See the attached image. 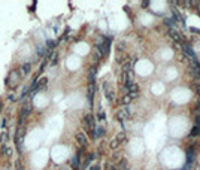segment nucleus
Instances as JSON below:
<instances>
[{
  "instance_id": "obj_13",
  "label": "nucleus",
  "mask_w": 200,
  "mask_h": 170,
  "mask_svg": "<svg viewBox=\"0 0 200 170\" xmlns=\"http://www.w3.org/2000/svg\"><path fill=\"white\" fill-rule=\"evenodd\" d=\"M115 139L118 140V143H121V142H124V140H126V133H124V132H121V133H118Z\"/></svg>"
},
{
  "instance_id": "obj_16",
  "label": "nucleus",
  "mask_w": 200,
  "mask_h": 170,
  "mask_svg": "<svg viewBox=\"0 0 200 170\" xmlns=\"http://www.w3.org/2000/svg\"><path fill=\"white\" fill-rule=\"evenodd\" d=\"M164 22H166L167 25H175V22H176V21H175L173 18H166V20H164Z\"/></svg>"
},
{
  "instance_id": "obj_17",
  "label": "nucleus",
  "mask_w": 200,
  "mask_h": 170,
  "mask_svg": "<svg viewBox=\"0 0 200 170\" xmlns=\"http://www.w3.org/2000/svg\"><path fill=\"white\" fill-rule=\"evenodd\" d=\"M97 118H99L100 121H103V120L106 118V116H105V112H102V111H100V112L97 113Z\"/></svg>"
},
{
  "instance_id": "obj_24",
  "label": "nucleus",
  "mask_w": 200,
  "mask_h": 170,
  "mask_svg": "<svg viewBox=\"0 0 200 170\" xmlns=\"http://www.w3.org/2000/svg\"><path fill=\"white\" fill-rule=\"evenodd\" d=\"M196 111H197V113H200V101L196 103Z\"/></svg>"
},
{
  "instance_id": "obj_28",
  "label": "nucleus",
  "mask_w": 200,
  "mask_h": 170,
  "mask_svg": "<svg viewBox=\"0 0 200 170\" xmlns=\"http://www.w3.org/2000/svg\"><path fill=\"white\" fill-rule=\"evenodd\" d=\"M0 111H2V104H0Z\"/></svg>"
},
{
  "instance_id": "obj_29",
  "label": "nucleus",
  "mask_w": 200,
  "mask_h": 170,
  "mask_svg": "<svg viewBox=\"0 0 200 170\" xmlns=\"http://www.w3.org/2000/svg\"><path fill=\"white\" fill-rule=\"evenodd\" d=\"M127 170H129V169H127Z\"/></svg>"
},
{
  "instance_id": "obj_22",
  "label": "nucleus",
  "mask_w": 200,
  "mask_h": 170,
  "mask_svg": "<svg viewBox=\"0 0 200 170\" xmlns=\"http://www.w3.org/2000/svg\"><path fill=\"white\" fill-rule=\"evenodd\" d=\"M8 152H9L8 146H2V154H8Z\"/></svg>"
},
{
  "instance_id": "obj_25",
  "label": "nucleus",
  "mask_w": 200,
  "mask_h": 170,
  "mask_svg": "<svg viewBox=\"0 0 200 170\" xmlns=\"http://www.w3.org/2000/svg\"><path fill=\"white\" fill-rule=\"evenodd\" d=\"M90 170H100V167H99V166H93Z\"/></svg>"
},
{
  "instance_id": "obj_19",
  "label": "nucleus",
  "mask_w": 200,
  "mask_h": 170,
  "mask_svg": "<svg viewBox=\"0 0 200 170\" xmlns=\"http://www.w3.org/2000/svg\"><path fill=\"white\" fill-rule=\"evenodd\" d=\"M55 45H57V42H55V41H49V42H48V48H54Z\"/></svg>"
},
{
  "instance_id": "obj_12",
  "label": "nucleus",
  "mask_w": 200,
  "mask_h": 170,
  "mask_svg": "<svg viewBox=\"0 0 200 170\" xmlns=\"http://www.w3.org/2000/svg\"><path fill=\"white\" fill-rule=\"evenodd\" d=\"M190 134H191V136H199V134H200V127L194 124V127H193V130H191Z\"/></svg>"
},
{
  "instance_id": "obj_3",
  "label": "nucleus",
  "mask_w": 200,
  "mask_h": 170,
  "mask_svg": "<svg viewBox=\"0 0 200 170\" xmlns=\"http://www.w3.org/2000/svg\"><path fill=\"white\" fill-rule=\"evenodd\" d=\"M169 36H170L176 43H182V37H181V34H179L176 30H175V29H170V30H169Z\"/></svg>"
},
{
  "instance_id": "obj_26",
  "label": "nucleus",
  "mask_w": 200,
  "mask_h": 170,
  "mask_svg": "<svg viewBox=\"0 0 200 170\" xmlns=\"http://www.w3.org/2000/svg\"><path fill=\"white\" fill-rule=\"evenodd\" d=\"M197 94H199V96H200V85H199V87H197Z\"/></svg>"
},
{
  "instance_id": "obj_18",
  "label": "nucleus",
  "mask_w": 200,
  "mask_h": 170,
  "mask_svg": "<svg viewBox=\"0 0 200 170\" xmlns=\"http://www.w3.org/2000/svg\"><path fill=\"white\" fill-rule=\"evenodd\" d=\"M15 167H17V170H24V167H22V164H21V161L18 160V161H15Z\"/></svg>"
},
{
  "instance_id": "obj_23",
  "label": "nucleus",
  "mask_w": 200,
  "mask_h": 170,
  "mask_svg": "<svg viewBox=\"0 0 200 170\" xmlns=\"http://www.w3.org/2000/svg\"><path fill=\"white\" fill-rule=\"evenodd\" d=\"M196 125H199V127H200V115H197V116H196Z\"/></svg>"
},
{
  "instance_id": "obj_10",
  "label": "nucleus",
  "mask_w": 200,
  "mask_h": 170,
  "mask_svg": "<svg viewBox=\"0 0 200 170\" xmlns=\"http://www.w3.org/2000/svg\"><path fill=\"white\" fill-rule=\"evenodd\" d=\"M46 84H48V78H41V79H37V87H36V90L43 88Z\"/></svg>"
},
{
  "instance_id": "obj_15",
  "label": "nucleus",
  "mask_w": 200,
  "mask_h": 170,
  "mask_svg": "<svg viewBox=\"0 0 200 170\" xmlns=\"http://www.w3.org/2000/svg\"><path fill=\"white\" fill-rule=\"evenodd\" d=\"M109 146H110V149H117V148L120 146V143H118V140H117V139H114V140L110 142V145H109Z\"/></svg>"
},
{
  "instance_id": "obj_9",
  "label": "nucleus",
  "mask_w": 200,
  "mask_h": 170,
  "mask_svg": "<svg viewBox=\"0 0 200 170\" xmlns=\"http://www.w3.org/2000/svg\"><path fill=\"white\" fill-rule=\"evenodd\" d=\"M127 166H129V161H127L126 158H121L115 167H117L118 170H127Z\"/></svg>"
},
{
  "instance_id": "obj_14",
  "label": "nucleus",
  "mask_w": 200,
  "mask_h": 170,
  "mask_svg": "<svg viewBox=\"0 0 200 170\" xmlns=\"http://www.w3.org/2000/svg\"><path fill=\"white\" fill-rule=\"evenodd\" d=\"M93 158H94V155L93 154H90V155H87V160L84 161V167H87V166H88L91 161H93Z\"/></svg>"
},
{
  "instance_id": "obj_2",
  "label": "nucleus",
  "mask_w": 200,
  "mask_h": 170,
  "mask_svg": "<svg viewBox=\"0 0 200 170\" xmlns=\"http://www.w3.org/2000/svg\"><path fill=\"white\" fill-rule=\"evenodd\" d=\"M30 112H31V106H30L29 103H26V104H24V108L21 109V115H20V125L22 124V120H26L27 116L30 115Z\"/></svg>"
},
{
  "instance_id": "obj_20",
  "label": "nucleus",
  "mask_w": 200,
  "mask_h": 170,
  "mask_svg": "<svg viewBox=\"0 0 200 170\" xmlns=\"http://www.w3.org/2000/svg\"><path fill=\"white\" fill-rule=\"evenodd\" d=\"M129 101H130V97H129V96H126V97L122 99V103H124V104H127Z\"/></svg>"
},
{
  "instance_id": "obj_8",
  "label": "nucleus",
  "mask_w": 200,
  "mask_h": 170,
  "mask_svg": "<svg viewBox=\"0 0 200 170\" xmlns=\"http://www.w3.org/2000/svg\"><path fill=\"white\" fill-rule=\"evenodd\" d=\"M81 160H79V155H73V158L70 160V166H72V169H75V170H79V167H81Z\"/></svg>"
},
{
  "instance_id": "obj_27",
  "label": "nucleus",
  "mask_w": 200,
  "mask_h": 170,
  "mask_svg": "<svg viewBox=\"0 0 200 170\" xmlns=\"http://www.w3.org/2000/svg\"><path fill=\"white\" fill-rule=\"evenodd\" d=\"M110 170H118V169H117V167H115V166H114V167H112V169H110Z\"/></svg>"
},
{
  "instance_id": "obj_6",
  "label": "nucleus",
  "mask_w": 200,
  "mask_h": 170,
  "mask_svg": "<svg viewBox=\"0 0 200 170\" xmlns=\"http://www.w3.org/2000/svg\"><path fill=\"white\" fill-rule=\"evenodd\" d=\"M76 140H78V143L81 145V148H85L87 143H88V140H87V136H85L84 133H78V134H76Z\"/></svg>"
},
{
  "instance_id": "obj_1",
  "label": "nucleus",
  "mask_w": 200,
  "mask_h": 170,
  "mask_svg": "<svg viewBox=\"0 0 200 170\" xmlns=\"http://www.w3.org/2000/svg\"><path fill=\"white\" fill-rule=\"evenodd\" d=\"M182 51H184V55L188 58V60H194V58H197L196 54H194V51H193V48H191L188 43H184V45H182Z\"/></svg>"
},
{
  "instance_id": "obj_21",
  "label": "nucleus",
  "mask_w": 200,
  "mask_h": 170,
  "mask_svg": "<svg viewBox=\"0 0 200 170\" xmlns=\"http://www.w3.org/2000/svg\"><path fill=\"white\" fill-rule=\"evenodd\" d=\"M190 30H191L193 33H197V34H200V30H199V29H196V27H191Z\"/></svg>"
},
{
  "instance_id": "obj_4",
  "label": "nucleus",
  "mask_w": 200,
  "mask_h": 170,
  "mask_svg": "<svg viewBox=\"0 0 200 170\" xmlns=\"http://www.w3.org/2000/svg\"><path fill=\"white\" fill-rule=\"evenodd\" d=\"M193 160H194V151H193V148L190 146L188 149H187V163H185V166L191 167V164H193Z\"/></svg>"
},
{
  "instance_id": "obj_7",
  "label": "nucleus",
  "mask_w": 200,
  "mask_h": 170,
  "mask_svg": "<svg viewBox=\"0 0 200 170\" xmlns=\"http://www.w3.org/2000/svg\"><path fill=\"white\" fill-rule=\"evenodd\" d=\"M108 82H105L103 84V88H105V96H106V99L109 100V101H114V99H115V96H114V91H110V90H108Z\"/></svg>"
},
{
  "instance_id": "obj_5",
  "label": "nucleus",
  "mask_w": 200,
  "mask_h": 170,
  "mask_svg": "<svg viewBox=\"0 0 200 170\" xmlns=\"http://www.w3.org/2000/svg\"><path fill=\"white\" fill-rule=\"evenodd\" d=\"M127 116H130V111H129V108H124V109H121L118 113H117V118H118V121L122 124V118H127Z\"/></svg>"
},
{
  "instance_id": "obj_11",
  "label": "nucleus",
  "mask_w": 200,
  "mask_h": 170,
  "mask_svg": "<svg viewBox=\"0 0 200 170\" xmlns=\"http://www.w3.org/2000/svg\"><path fill=\"white\" fill-rule=\"evenodd\" d=\"M30 70H31V64H30V63H26V64H22V66H21V72H22L24 75L30 73Z\"/></svg>"
}]
</instances>
